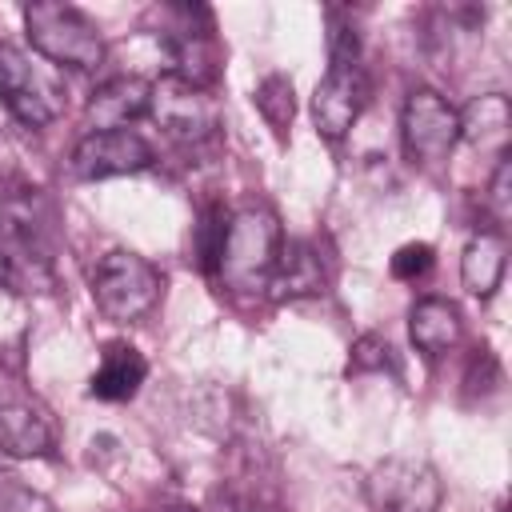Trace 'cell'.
I'll list each match as a JSON object with an SVG mask.
<instances>
[{
  "label": "cell",
  "instance_id": "9a60e30c",
  "mask_svg": "<svg viewBox=\"0 0 512 512\" xmlns=\"http://www.w3.org/2000/svg\"><path fill=\"white\" fill-rule=\"evenodd\" d=\"M276 296H316L324 292V268H320V252L308 244V240H288L280 248V260H276V272H272V284H268Z\"/></svg>",
  "mask_w": 512,
  "mask_h": 512
},
{
  "label": "cell",
  "instance_id": "5bb4252c",
  "mask_svg": "<svg viewBox=\"0 0 512 512\" xmlns=\"http://www.w3.org/2000/svg\"><path fill=\"white\" fill-rule=\"evenodd\" d=\"M504 264H508V256H504V236H500V232H492V228L476 232V236L464 244V256H460L464 288H468L472 296H480V300H484V296H492V292L500 288Z\"/></svg>",
  "mask_w": 512,
  "mask_h": 512
},
{
  "label": "cell",
  "instance_id": "5b68a950",
  "mask_svg": "<svg viewBox=\"0 0 512 512\" xmlns=\"http://www.w3.org/2000/svg\"><path fill=\"white\" fill-rule=\"evenodd\" d=\"M0 96L8 112L28 128L52 124L64 112L60 84L16 44H0Z\"/></svg>",
  "mask_w": 512,
  "mask_h": 512
},
{
  "label": "cell",
  "instance_id": "277c9868",
  "mask_svg": "<svg viewBox=\"0 0 512 512\" xmlns=\"http://www.w3.org/2000/svg\"><path fill=\"white\" fill-rule=\"evenodd\" d=\"M148 116L164 128V136L180 140V144H204L216 136L220 128V108L216 96L176 72L152 80V96H148Z\"/></svg>",
  "mask_w": 512,
  "mask_h": 512
},
{
  "label": "cell",
  "instance_id": "e0dca14e",
  "mask_svg": "<svg viewBox=\"0 0 512 512\" xmlns=\"http://www.w3.org/2000/svg\"><path fill=\"white\" fill-rule=\"evenodd\" d=\"M252 104H256V112L284 136V128H288L292 116H296V88H292V80H288L284 72H272V76H264V80L256 84Z\"/></svg>",
  "mask_w": 512,
  "mask_h": 512
},
{
  "label": "cell",
  "instance_id": "ba28073f",
  "mask_svg": "<svg viewBox=\"0 0 512 512\" xmlns=\"http://www.w3.org/2000/svg\"><path fill=\"white\" fill-rule=\"evenodd\" d=\"M364 104H368V80L360 64H328L324 80L312 92V124L320 136L340 140L360 120Z\"/></svg>",
  "mask_w": 512,
  "mask_h": 512
},
{
  "label": "cell",
  "instance_id": "ac0fdd59",
  "mask_svg": "<svg viewBox=\"0 0 512 512\" xmlns=\"http://www.w3.org/2000/svg\"><path fill=\"white\" fill-rule=\"evenodd\" d=\"M388 364H392L388 340H380V336H360V340L352 344V360H348L352 372H380V368H388Z\"/></svg>",
  "mask_w": 512,
  "mask_h": 512
},
{
  "label": "cell",
  "instance_id": "3957f363",
  "mask_svg": "<svg viewBox=\"0 0 512 512\" xmlns=\"http://www.w3.org/2000/svg\"><path fill=\"white\" fill-rule=\"evenodd\" d=\"M160 288H164L160 272L144 256L124 252V248L104 252L92 268V300L116 324H132L148 316L160 300Z\"/></svg>",
  "mask_w": 512,
  "mask_h": 512
},
{
  "label": "cell",
  "instance_id": "ffe728a7",
  "mask_svg": "<svg viewBox=\"0 0 512 512\" xmlns=\"http://www.w3.org/2000/svg\"><path fill=\"white\" fill-rule=\"evenodd\" d=\"M488 208H492V216H496L500 224L512 216V160H508V152H504L500 164H496L492 192H488Z\"/></svg>",
  "mask_w": 512,
  "mask_h": 512
},
{
  "label": "cell",
  "instance_id": "8992f818",
  "mask_svg": "<svg viewBox=\"0 0 512 512\" xmlns=\"http://www.w3.org/2000/svg\"><path fill=\"white\" fill-rule=\"evenodd\" d=\"M400 140H404V156L412 164L432 168L452 156V148L460 140V112L440 92L416 88L400 112Z\"/></svg>",
  "mask_w": 512,
  "mask_h": 512
},
{
  "label": "cell",
  "instance_id": "4fadbf2b",
  "mask_svg": "<svg viewBox=\"0 0 512 512\" xmlns=\"http://www.w3.org/2000/svg\"><path fill=\"white\" fill-rule=\"evenodd\" d=\"M408 336L428 356L448 352L460 340V312H456V304L452 300H440V296L416 300L412 312H408Z\"/></svg>",
  "mask_w": 512,
  "mask_h": 512
},
{
  "label": "cell",
  "instance_id": "6da1fadb",
  "mask_svg": "<svg viewBox=\"0 0 512 512\" xmlns=\"http://www.w3.org/2000/svg\"><path fill=\"white\" fill-rule=\"evenodd\" d=\"M280 248H284L280 220L268 208L248 204V208L232 212L228 224H224V240H220V256H216V276L232 292H264L272 284Z\"/></svg>",
  "mask_w": 512,
  "mask_h": 512
},
{
  "label": "cell",
  "instance_id": "44dd1931",
  "mask_svg": "<svg viewBox=\"0 0 512 512\" xmlns=\"http://www.w3.org/2000/svg\"><path fill=\"white\" fill-rule=\"evenodd\" d=\"M12 280V256H8V248L0 244V288Z\"/></svg>",
  "mask_w": 512,
  "mask_h": 512
},
{
  "label": "cell",
  "instance_id": "8fae6325",
  "mask_svg": "<svg viewBox=\"0 0 512 512\" xmlns=\"http://www.w3.org/2000/svg\"><path fill=\"white\" fill-rule=\"evenodd\" d=\"M148 96H152V80H140V76L108 80V84L88 100V128H92V132L128 128V120H136V116L148 112Z\"/></svg>",
  "mask_w": 512,
  "mask_h": 512
},
{
  "label": "cell",
  "instance_id": "7c38bea8",
  "mask_svg": "<svg viewBox=\"0 0 512 512\" xmlns=\"http://www.w3.org/2000/svg\"><path fill=\"white\" fill-rule=\"evenodd\" d=\"M144 376H148V364H144V356H140L132 344H108L100 368H96L92 380H88V396L108 400V404L132 400V396L140 392Z\"/></svg>",
  "mask_w": 512,
  "mask_h": 512
},
{
  "label": "cell",
  "instance_id": "2e32d148",
  "mask_svg": "<svg viewBox=\"0 0 512 512\" xmlns=\"http://www.w3.org/2000/svg\"><path fill=\"white\" fill-rule=\"evenodd\" d=\"M508 124H512V112H508V100L500 92H488V96H476L464 112H460V140H468L472 148H500L504 152V140H508Z\"/></svg>",
  "mask_w": 512,
  "mask_h": 512
},
{
  "label": "cell",
  "instance_id": "7402d4cb",
  "mask_svg": "<svg viewBox=\"0 0 512 512\" xmlns=\"http://www.w3.org/2000/svg\"><path fill=\"white\" fill-rule=\"evenodd\" d=\"M168 512H188V508H168Z\"/></svg>",
  "mask_w": 512,
  "mask_h": 512
},
{
  "label": "cell",
  "instance_id": "7a4b0ae2",
  "mask_svg": "<svg viewBox=\"0 0 512 512\" xmlns=\"http://www.w3.org/2000/svg\"><path fill=\"white\" fill-rule=\"evenodd\" d=\"M24 28H28L32 48L52 64L88 72V68H100V60H104V36L76 4L32 0L24 8Z\"/></svg>",
  "mask_w": 512,
  "mask_h": 512
},
{
  "label": "cell",
  "instance_id": "d6986e66",
  "mask_svg": "<svg viewBox=\"0 0 512 512\" xmlns=\"http://www.w3.org/2000/svg\"><path fill=\"white\" fill-rule=\"evenodd\" d=\"M432 268V248L428 244H404L392 256V276L396 280H420Z\"/></svg>",
  "mask_w": 512,
  "mask_h": 512
},
{
  "label": "cell",
  "instance_id": "52a82bcc",
  "mask_svg": "<svg viewBox=\"0 0 512 512\" xmlns=\"http://www.w3.org/2000/svg\"><path fill=\"white\" fill-rule=\"evenodd\" d=\"M364 496L376 512H436L440 508V476L424 460L388 456L368 472Z\"/></svg>",
  "mask_w": 512,
  "mask_h": 512
},
{
  "label": "cell",
  "instance_id": "9c48e42d",
  "mask_svg": "<svg viewBox=\"0 0 512 512\" xmlns=\"http://www.w3.org/2000/svg\"><path fill=\"white\" fill-rule=\"evenodd\" d=\"M152 164V148L132 128L112 132H88L72 152V176L76 180H108L124 172H140Z\"/></svg>",
  "mask_w": 512,
  "mask_h": 512
},
{
  "label": "cell",
  "instance_id": "30bf717a",
  "mask_svg": "<svg viewBox=\"0 0 512 512\" xmlns=\"http://www.w3.org/2000/svg\"><path fill=\"white\" fill-rule=\"evenodd\" d=\"M52 448V424L48 416L16 396V392H0V452L8 456H44Z\"/></svg>",
  "mask_w": 512,
  "mask_h": 512
}]
</instances>
